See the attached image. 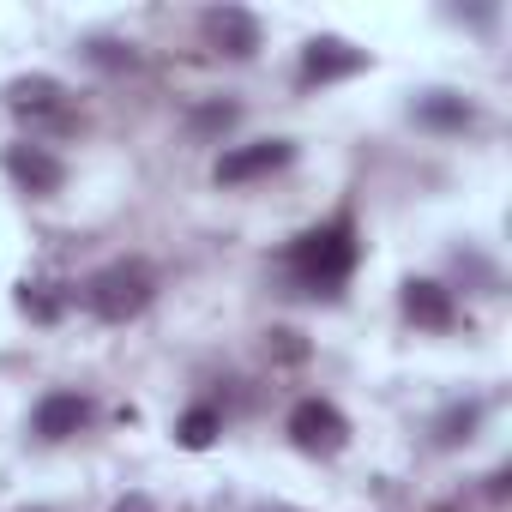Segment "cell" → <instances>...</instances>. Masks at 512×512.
I'll return each mask as SVG.
<instances>
[{
  "mask_svg": "<svg viewBox=\"0 0 512 512\" xmlns=\"http://www.w3.org/2000/svg\"><path fill=\"white\" fill-rule=\"evenodd\" d=\"M356 260H362V241H356L350 211H338V217H326V223L302 229V235L290 241V253H284L290 278H296L308 296H338V290H344V278L356 272Z\"/></svg>",
  "mask_w": 512,
  "mask_h": 512,
  "instance_id": "cell-1",
  "label": "cell"
},
{
  "mask_svg": "<svg viewBox=\"0 0 512 512\" xmlns=\"http://www.w3.org/2000/svg\"><path fill=\"white\" fill-rule=\"evenodd\" d=\"M151 296H157V272H151L145 260H109L103 272L85 278V308H91L97 320H109V326L139 320V314L151 308Z\"/></svg>",
  "mask_w": 512,
  "mask_h": 512,
  "instance_id": "cell-2",
  "label": "cell"
},
{
  "mask_svg": "<svg viewBox=\"0 0 512 512\" xmlns=\"http://www.w3.org/2000/svg\"><path fill=\"white\" fill-rule=\"evenodd\" d=\"M7 109L31 127V133H67L73 127V91L49 73H25L7 85Z\"/></svg>",
  "mask_w": 512,
  "mask_h": 512,
  "instance_id": "cell-3",
  "label": "cell"
},
{
  "mask_svg": "<svg viewBox=\"0 0 512 512\" xmlns=\"http://www.w3.org/2000/svg\"><path fill=\"white\" fill-rule=\"evenodd\" d=\"M284 428H290V440H296L302 452H314V458H338V452L350 446V422H344V410L326 404V398H302Z\"/></svg>",
  "mask_w": 512,
  "mask_h": 512,
  "instance_id": "cell-4",
  "label": "cell"
},
{
  "mask_svg": "<svg viewBox=\"0 0 512 512\" xmlns=\"http://www.w3.org/2000/svg\"><path fill=\"white\" fill-rule=\"evenodd\" d=\"M0 163H7V175L31 193V199H49V193H61V181H67V163L49 151V145H7V157H0Z\"/></svg>",
  "mask_w": 512,
  "mask_h": 512,
  "instance_id": "cell-5",
  "label": "cell"
},
{
  "mask_svg": "<svg viewBox=\"0 0 512 512\" xmlns=\"http://www.w3.org/2000/svg\"><path fill=\"white\" fill-rule=\"evenodd\" d=\"M290 157H296V145H290V139H260V145H235V151H223V157H217V181H223V187L260 181V175L284 169Z\"/></svg>",
  "mask_w": 512,
  "mask_h": 512,
  "instance_id": "cell-6",
  "label": "cell"
},
{
  "mask_svg": "<svg viewBox=\"0 0 512 512\" xmlns=\"http://www.w3.org/2000/svg\"><path fill=\"white\" fill-rule=\"evenodd\" d=\"M199 31H205V43H211L217 55H229V61H247L253 49H260V19H253L247 7H211V13L199 19Z\"/></svg>",
  "mask_w": 512,
  "mask_h": 512,
  "instance_id": "cell-7",
  "label": "cell"
},
{
  "mask_svg": "<svg viewBox=\"0 0 512 512\" xmlns=\"http://www.w3.org/2000/svg\"><path fill=\"white\" fill-rule=\"evenodd\" d=\"M368 67L362 49H350L344 37H314L302 49V85H332V79H356Z\"/></svg>",
  "mask_w": 512,
  "mask_h": 512,
  "instance_id": "cell-8",
  "label": "cell"
},
{
  "mask_svg": "<svg viewBox=\"0 0 512 512\" xmlns=\"http://www.w3.org/2000/svg\"><path fill=\"white\" fill-rule=\"evenodd\" d=\"M404 320H416L422 332H452V326H458V308H452V296H446L440 284L410 278V284H404Z\"/></svg>",
  "mask_w": 512,
  "mask_h": 512,
  "instance_id": "cell-9",
  "label": "cell"
},
{
  "mask_svg": "<svg viewBox=\"0 0 512 512\" xmlns=\"http://www.w3.org/2000/svg\"><path fill=\"white\" fill-rule=\"evenodd\" d=\"M91 422V404L79 398V392H49L37 410H31V428L43 434V440H67V434H79Z\"/></svg>",
  "mask_w": 512,
  "mask_h": 512,
  "instance_id": "cell-10",
  "label": "cell"
},
{
  "mask_svg": "<svg viewBox=\"0 0 512 512\" xmlns=\"http://www.w3.org/2000/svg\"><path fill=\"white\" fill-rule=\"evenodd\" d=\"M416 121L422 127H440V133H464V127H476V109L464 97H452V91H434V97L416 103Z\"/></svg>",
  "mask_w": 512,
  "mask_h": 512,
  "instance_id": "cell-11",
  "label": "cell"
},
{
  "mask_svg": "<svg viewBox=\"0 0 512 512\" xmlns=\"http://www.w3.org/2000/svg\"><path fill=\"white\" fill-rule=\"evenodd\" d=\"M217 434H223V416H217L211 404H193V410H187V416L175 422V440H181L187 452H205V446H211Z\"/></svg>",
  "mask_w": 512,
  "mask_h": 512,
  "instance_id": "cell-12",
  "label": "cell"
},
{
  "mask_svg": "<svg viewBox=\"0 0 512 512\" xmlns=\"http://www.w3.org/2000/svg\"><path fill=\"white\" fill-rule=\"evenodd\" d=\"M476 422H482V404H452V410L440 416L434 440H440V446H464V440L476 434Z\"/></svg>",
  "mask_w": 512,
  "mask_h": 512,
  "instance_id": "cell-13",
  "label": "cell"
},
{
  "mask_svg": "<svg viewBox=\"0 0 512 512\" xmlns=\"http://www.w3.org/2000/svg\"><path fill=\"white\" fill-rule=\"evenodd\" d=\"M235 115H241L235 103H199V109L187 115V127H193L199 139H211V133H229V127H235Z\"/></svg>",
  "mask_w": 512,
  "mask_h": 512,
  "instance_id": "cell-14",
  "label": "cell"
},
{
  "mask_svg": "<svg viewBox=\"0 0 512 512\" xmlns=\"http://www.w3.org/2000/svg\"><path fill=\"white\" fill-rule=\"evenodd\" d=\"M19 308H25L31 320H55V314H61V296H55V284H31V278H25V284H19Z\"/></svg>",
  "mask_w": 512,
  "mask_h": 512,
  "instance_id": "cell-15",
  "label": "cell"
},
{
  "mask_svg": "<svg viewBox=\"0 0 512 512\" xmlns=\"http://www.w3.org/2000/svg\"><path fill=\"white\" fill-rule=\"evenodd\" d=\"M91 61H103V67H133V49H121V43H91Z\"/></svg>",
  "mask_w": 512,
  "mask_h": 512,
  "instance_id": "cell-16",
  "label": "cell"
},
{
  "mask_svg": "<svg viewBox=\"0 0 512 512\" xmlns=\"http://www.w3.org/2000/svg\"><path fill=\"white\" fill-rule=\"evenodd\" d=\"M109 512H151V500H145V494H127V500H115Z\"/></svg>",
  "mask_w": 512,
  "mask_h": 512,
  "instance_id": "cell-17",
  "label": "cell"
}]
</instances>
